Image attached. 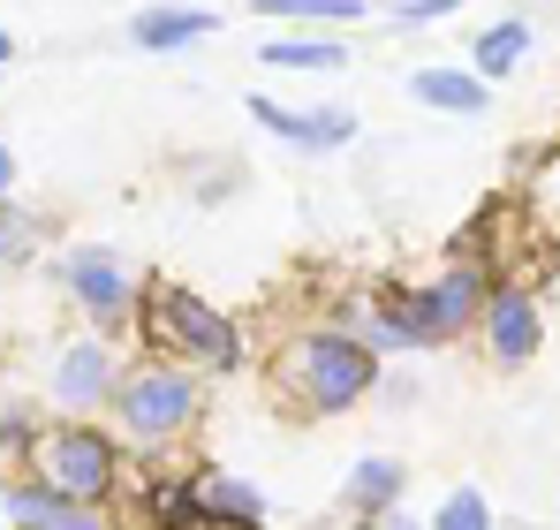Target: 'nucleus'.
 <instances>
[{"label":"nucleus","mask_w":560,"mask_h":530,"mask_svg":"<svg viewBox=\"0 0 560 530\" xmlns=\"http://www.w3.org/2000/svg\"><path fill=\"white\" fill-rule=\"evenodd\" d=\"M129 342L152 349V356L189 364L197 379H243V371L258 364L243 311H228L220 296L189 288L175 273H144V303H137V334H129Z\"/></svg>","instance_id":"1"},{"label":"nucleus","mask_w":560,"mask_h":530,"mask_svg":"<svg viewBox=\"0 0 560 530\" xmlns=\"http://www.w3.org/2000/svg\"><path fill=\"white\" fill-rule=\"evenodd\" d=\"M378 371H386V356L364 349L357 334H341V326H326V319H303V326H288L266 356V379H273V402L288 417H349L357 402H372L378 394Z\"/></svg>","instance_id":"2"},{"label":"nucleus","mask_w":560,"mask_h":530,"mask_svg":"<svg viewBox=\"0 0 560 530\" xmlns=\"http://www.w3.org/2000/svg\"><path fill=\"white\" fill-rule=\"evenodd\" d=\"M205 394H212V379H197L189 364L129 349L121 387H114V402H106V425H114V440L129 447V454H175V447H189L197 425H205Z\"/></svg>","instance_id":"3"},{"label":"nucleus","mask_w":560,"mask_h":530,"mask_svg":"<svg viewBox=\"0 0 560 530\" xmlns=\"http://www.w3.org/2000/svg\"><path fill=\"white\" fill-rule=\"evenodd\" d=\"M54 288L61 303L84 319V334H106V342H129L137 334V303H144V273L121 243H61L54 251Z\"/></svg>","instance_id":"4"},{"label":"nucleus","mask_w":560,"mask_h":530,"mask_svg":"<svg viewBox=\"0 0 560 530\" xmlns=\"http://www.w3.org/2000/svg\"><path fill=\"white\" fill-rule=\"evenodd\" d=\"M31 470L46 485H61L69 500H84V508H114L121 485H129V447L114 440V425H98V417H61V425L38 433Z\"/></svg>","instance_id":"5"},{"label":"nucleus","mask_w":560,"mask_h":530,"mask_svg":"<svg viewBox=\"0 0 560 530\" xmlns=\"http://www.w3.org/2000/svg\"><path fill=\"white\" fill-rule=\"evenodd\" d=\"M492 288H500V273H485V265H469V258H440L424 280H409V311H417L424 349L469 342L477 319H485V303H492Z\"/></svg>","instance_id":"6"},{"label":"nucleus","mask_w":560,"mask_h":530,"mask_svg":"<svg viewBox=\"0 0 560 530\" xmlns=\"http://www.w3.org/2000/svg\"><path fill=\"white\" fill-rule=\"evenodd\" d=\"M243 114L288 145V152H303V160H334V152H349L357 137H364V114L349 106V99H318V106H288L273 91H243Z\"/></svg>","instance_id":"7"},{"label":"nucleus","mask_w":560,"mask_h":530,"mask_svg":"<svg viewBox=\"0 0 560 530\" xmlns=\"http://www.w3.org/2000/svg\"><path fill=\"white\" fill-rule=\"evenodd\" d=\"M121 364H129V349L106 342V334L61 342V349H54V371H46L54 410H61V417H106V402H114V387H121Z\"/></svg>","instance_id":"8"},{"label":"nucleus","mask_w":560,"mask_h":530,"mask_svg":"<svg viewBox=\"0 0 560 530\" xmlns=\"http://www.w3.org/2000/svg\"><path fill=\"white\" fill-rule=\"evenodd\" d=\"M469 342H477V356H485L492 371H523V364H538V349H546V296H538L530 280H500Z\"/></svg>","instance_id":"9"},{"label":"nucleus","mask_w":560,"mask_h":530,"mask_svg":"<svg viewBox=\"0 0 560 530\" xmlns=\"http://www.w3.org/2000/svg\"><path fill=\"white\" fill-rule=\"evenodd\" d=\"M121 38H129L137 54H152V61H183V54H197V46H212V38H220V8H189V0H144V8H129Z\"/></svg>","instance_id":"10"},{"label":"nucleus","mask_w":560,"mask_h":530,"mask_svg":"<svg viewBox=\"0 0 560 530\" xmlns=\"http://www.w3.org/2000/svg\"><path fill=\"white\" fill-rule=\"evenodd\" d=\"M401 91H409V106L447 114V122H485V114H492V84H485L469 61H417Z\"/></svg>","instance_id":"11"},{"label":"nucleus","mask_w":560,"mask_h":530,"mask_svg":"<svg viewBox=\"0 0 560 530\" xmlns=\"http://www.w3.org/2000/svg\"><path fill=\"white\" fill-rule=\"evenodd\" d=\"M8 523L15 530H114V508H84L61 485H46L38 470H23L8 485Z\"/></svg>","instance_id":"12"},{"label":"nucleus","mask_w":560,"mask_h":530,"mask_svg":"<svg viewBox=\"0 0 560 530\" xmlns=\"http://www.w3.org/2000/svg\"><path fill=\"white\" fill-rule=\"evenodd\" d=\"M357 54H349V31H266L258 46V69L280 77H341Z\"/></svg>","instance_id":"13"},{"label":"nucleus","mask_w":560,"mask_h":530,"mask_svg":"<svg viewBox=\"0 0 560 530\" xmlns=\"http://www.w3.org/2000/svg\"><path fill=\"white\" fill-rule=\"evenodd\" d=\"M189 500H197V516L212 530H266V493L250 485V477H235V470H189Z\"/></svg>","instance_id":"14"},{"label":"nucleus","mask_w":560,"mask_h":530,"mask_svg":"<svg viewBox=\"0 0 560 530\" xmlns=\"http://www.w3.org/2000/svg\"><path fill=\"white\" fill-rule=\"evenodd\" d=\"M54 243H61V220L46 205H31L23 189L0 197V273H31L38 258H54Z\"/></svg>","instance_id":"15"},{"label":"nucleus","mask_w":560,"mask_h":530,"mask_svg":"<svg viewBox=\"0 0 560 530\" xmlns=\"http://www.w3.org/2000/svg\"><path fill=\"white\" fill-rule=\"evenodd\" d=\"M530 46H538L530 15H492V23H485V31L469 38L463 61H469V69H477V77H485L492 91H500L508 77H515V69H523V61H530Z\"/></svg>","instance_id":"16"},{"label":"nucleus","mask_w":560,"mask_h":530,"mask_svg":"<svg viewBox=\"0 0 560 530\" xmlns=\"http://www.w3.org/2000/svg\"><path fill=\"white\" fill-rule=\"evenodd\" d=\"M401 493H409L401 454H357V470H349V485H341V508H349L357 523H378V516L401 508Z\"/></svg>","instance_id":"17"},{"label":"nucleus","mask_w":560,"mask_h":530,"mask_svg":"<svg viewBox=\"0 0 560 530\" xmlns=\"http://www.w3.org/2000/svg\"><path fill=\"white\" fill-rule=\"evenodd\" d=\"M250 15L266 31H357L378 15V0H250Z\"/></svg>","instance_id":"18"},{"label":"nucleus","mask_w":560,"mask_h":530,"mask_svg":"<svg viewBox=\"0 0 560 530\" xmlns=\"http://www.w3.org/2000/svg\"><path fill=\"white\" fill-rule=\"evenodd\" d=\"M38 433H46V425H38V410H31V402H8V410H0V462H23V470H31Z\"/></svg>","instance_id":"19"},{"label":"nucleus","mask_w":560,"mask_h":530,"mask_svg":"<svg viewBox=\"0 0 560 530\" xmlns=\"http://www.w3.org/2000/svg\"><path fill=\"white\" fill-rule=\"evenodd\" d=\"M432 530H492V500L477 485H455L440 508H432Z\"/></svg>","instance_id":"20"},{"label":"nucleus","mask_w":560,"mask_h":530,"mask_svg":"<svg viewBox=\"0 0 560 530\" xmlns=\"http://www.w3.org/2000/svg\"><path fill=\"white\" fill-rule=\"evenodd\" d=\"M447 15H463V0H378V23H394V31H432Z\"/></svg>","instance_id":"21"},{"label":"nucleus","mask_w":560,"mask_h":530,"mask_svg":"<svg viewBox=\"0 0 560 530\" xmlns=\"http://www.w3.org/2000/svg\"><path fill=\"white\" fill-rule=\"evenodd\" d=\"M243 189V160H197V182H189V205H228Z\"/></svg>","instance_id":"22"},{"label":"nucleus","mask_w":560,"mask_h":530,"mask_svg":"<svg viewBox=\"0 0 560 530\" xmlns=\"http://www.w3.org/2000/svg\"><path fill=\"white\" fill-rule=\"evenodd\" d=\"M378 402H394V410H401V402H417V379L386 364V371H378Z\"/></svg>","instance_id":"23"},{"label":"nucleus","mask_w":560,"mask_h":530,"mask_svg":"<svg viewBox=\"0 0 560 530\" xmlns=\"http://www.w3.org/2000/svg\"><path fill=\"white\" fill-rule=\"evenodd\" d=\"M15 182H23V160H15V145L0 137V197H15Z\"/></svg>","instance_id":"24"},{"label":"nucleus","mask_w":560,"mask_h":530,"mask_svg":"<svg viewBox=\"0 0 560 530\" xmlns=\"http://www.w3.org/2000/svg\"><path fill=\"white\" fill-rule=\"evenodd\" d=\"M372 530H432V523H417V516H401V508H394V516H378Z\"/></svg>","instance_id":"25"},{"label":"nucleus","mask_w":560,"mask_h":530,"mask_svg":"<svg viewBox=\"0 0 560 530\" xmlns=\"http://www.w3.org/2000/svg\"><path fill=\"white\" fill-rule=\"evenodd\" d=\"M8 61H15V31L0 23V77H8Z\"/></svg>","instance_id":"26"},{"label":"nucleus","mask_w":560,"mask_h":530,"mask_svg":"<svg viewBox=\"0 0 560 530\" xmlns=\"http://www.w3.org/2000/svg\"><path fill=\"white\" fill-rule=\"evenodd\" d=\"M0 523H8V485H0Z\"/></svg>","instance_id":"27"}]
</instances>
